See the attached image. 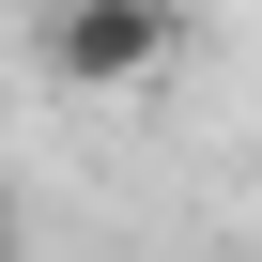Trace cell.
Returning <instances> with one entry per match:
<instances>
[{"label":"cell","mask_w":262,"mask_h":262,"mask_svg":"<svg viewBox=\"0 0 262 262\" xmlns=\"http://www.w3.org/2000/svg\"><path fill=\"white\" fill-rule=\"evenodd\" d=\"M185 62V0H47V77L62 93H155Z\"/></svg>","instance_id":"cell-1"}]
</instances>
